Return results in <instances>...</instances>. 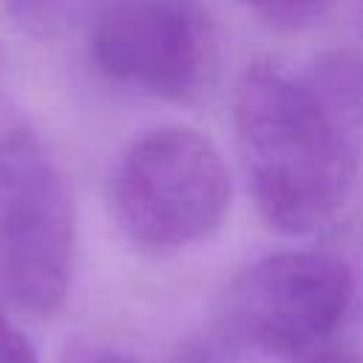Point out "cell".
<instances>
[{
    "mask_svg": "<svg viewBox=\"0 0 363 363\" xmlns=\"http://www.w3.org/2000/svg\"><path fill=\"white\" fill-rule=\"evenodd\" d=\"M96 68L162 99L193 96L216 57V28L199 0H102L91 20Z\"/></svg>",
    "mask_w": 363,
    "mask_h": 363,
    "instance_id": "cell-5",
    "label": "cell"
},
{
    "mask_svg": "<svg viewBox=\"0 0 363 363\" xmlns=\"http://www.w3.org/2000/svg\"><path fill=\"white\" fill-rule=\"evenodd\" d=\"M71 0H9L11 17L31 34L54 31L65 23Z\"/></svg>",
    "mask_w": 363,
    "mask_h": 363,
    "instance_id": "cell-6",
    "label": "cell"
},
{
    "mask_svg": "<svg viewBox=\"0 0 363 363\" xmlns=\"http://www.w3.org/2000/svg\"><path fill=\"white\" fill-rule=\"evenodd\" d=\"M77 224L68 184L34 128L0 105V286L28 315H54L71 289Z\"/></svg>",
    "mask_w": 363,
    "mask_h": 363,
    "instance_id": "cell-2",
    "label": "cell"
},
{
    "mask_svg": "<svg viewBox=\"0 0 363 363\" xmlns=\"http://www.w3.org/2000/svg\"><path fill=\"white\" fill-rule=\"evenodd\" d=\"M111 207L142 250H184L218 230L230 210V173L199 130L164 125L122 153L111 179Z\"/></svg>",
    "mask_w": 363,
    "mask_h": 363,
    "instance_id": "cell-3",
    "label": "cell"
},
{
    "mask_svg": "<svg viewBox=\"0 0 363 363\" xmlns=\"http://www.w3.org/2000/svg\"><path fill=\"white\" fill-rule=\"evenodd\" d=\"M62 363H136L128 354L108 349V346H96V343H71L62 352Z\"/></svg>",
    "mask_w": 363,
    "mask_h": 363,
    "instance_id": "cell-9",
    "label": "cell"
},
{
    "mask_svg": "<svg viewBox=\"0 0 363 363\" xmlns=\"http://www.w3.org/2000/svg\"><path fill=\"white\" fill-rule=\"evenodd\" d=\"M354 278L346 261L318 250H286L247 267L227 289V332L264 354H301L346 318Z\"/></svg>",
    "mask_w": 363,
    "mask_h": 363,
    "instance_id": "cell-4",
    "label": "cell"
},
{
    "mask_svg": "<svg viewBox=\"0 0 363 363\" xmlns=\"http://www.w3.org/2000/svg\"><path fill=\"white\" fill-rule=\"evenodd\" d=\"M0 363H40L28 335L0 309Z\"/></svg>",
    "mask_w": 363,
    "mask_h": 363,
    "instance_id": "cell-8",
    "label": "cell"
},
{
    "mask_svg": "<svg viewBox=\"0 0 363 363\" xmlns=\"http://www.w3.org/2000/svg\"><path fill=\"white\" fill-rule=\"evenodd\" d=\"M303 363H363V357H357L354 352H346V349H326V352L309 354Z\"/></svg>",
    "mask_w": 363,
    "mask_h": 363,
    "instance_id": "cell-10",
    "label": "cell"
},
{
    "mask_svg": "<svg viewBox=\"0 0 363 363\" xmlns=\"http://www.w3.org/2000/svg\"><path fill=\"white\" fill-rule=\"evenodd\" d=\"M247 184L264 221L301 235L329 224L354 187V150L337 113L272 62H252L233 96Z\"/></svg>",
    "mask_w": 363,
    "mask_h": 363,
    "instance_id": "cell-1",
    "label": "cell"
},
{
    "mask_svg": "<svg viewBox=\"0 0 363 363\" xmlns=\"http://www.w3.org/2000/svg\"><path fill=\"white\" fill-rule=\"evenodd\" d=\"M255 14L278 26H303L326 11L332 0H244Z\"/></svg>",
    "mask_w": 363,
    "mask_h": 363,
    "instance_id": "cell-7",
    "label": "cell"
}]
</instances>
